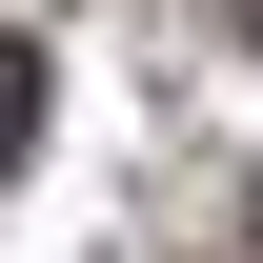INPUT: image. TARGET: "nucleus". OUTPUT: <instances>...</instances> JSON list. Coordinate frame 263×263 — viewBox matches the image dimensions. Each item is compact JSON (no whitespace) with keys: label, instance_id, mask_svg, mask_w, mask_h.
Instances as JSON below:
<instances>
[{"label":"nucleus","instance_id":"obj_1","mask_svg":"<svg viewBox=\"0 0 263 263\" xmlns=\"http://www.w3.org/2000/svg\"><path fill=\"white\" fill-rule=\"evenodd\" d=\"M21 142H41V41H0V182H21Z\"/></svg>","mask_w":263,"mask_h":263},{"label":"nucleus","instance_id":"obj_2","mask_svg":"<svg viewBox=\"0 0 263 263\" xmlns=\"http://www.w3.org/2000/svg\"><path fill=\"white\" fill-rule=\"evenodd\" d=\"M243 243H263V182H243Z\"/></svg>","mask_w":263,"mask_h":263}]
</instances>
